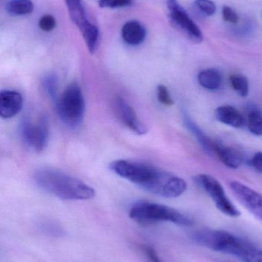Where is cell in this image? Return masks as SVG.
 Returning <instances> with one entry per match:
<instances>
[{"label": "cell", "instance_id": "f1b7e54d", "mask_svg": "<svg viewBox=\"0 0 262 262\" xmlns=\"http://www.w3.org/2000/svg\"><path fill=\"white\" fill-rule=\"evenodd\" d=\"M251 165L257 172L262 173V152L255 154L251 160Z\"/></svg>", "mask_w": 262, "mask_h": 262}, {"label": "cell", "instance_id": "7a4b0ae2", "mask_svg": "<svg viewBox=\"0 0 262 262\" xmlns=\"http://www.w3.org/2000/svg\"><path fill=\"white\" fill-rule=\"evenodd\" d=\"M191 239L215 252L236 257L243 262H262V249L252 242L226 231L201 229L191 233Z\"/></svg>", "mask_w": 262, "mask_h": 262}, {"label": "cell", "instance_id": "8fae6325", "mask_svg": "<svg viewBox=\"0 0 262 262\" xmlns=\"http://www.w3.org/2000/svg\"><path fill=\"white\" fill-rule=\"evenodd\" d=\"M23 95L13 90H3L0 93V116L3 119L13 118L21 112Z\"/></svg>", "mask_w": 262, "mask_h": 262}, {"label": "cell", "instance_id": "cb8c5ba5", "mask_svg": "<svg viewBox=\"0 0 262 262\" xmlns=\"http://www.w3.org/2000/svg\"><path fill=\"white\" fill-rule=\"evenodd\" d=\"M196 7L208 16H212L216 12V6L212 0H195Z\"/></svg>", "mask_w": 262, "mask_h": 262}, {"label": "cell", "instance_id": "603a6c76", "mask_svg": "<svg viewBox=\"0 0 262 262\" xmlns=\"http://www.w3.org/2000/svg\"><path fill=\"white\" fill-rule=\"evenodd\" d=\"M156 96L158 101L163 105L167 106V107L173 105L174 101L171 97L170 92L168 88L163 84H159L157 87Z\"/></svg>", "mask_w": 262, "mask_h": 262}, {"label": "cell", "instance_id": "6da1fadb", "mask_svg": "<svg viewBox=\"0 0 262 262\" xmlns=\"http://www.w3.org/2000/svg\"><path fill=\"white\" fill-rule=\"evenodd\" d=\"M109 168L118 177L164 198L181 196L187 189L183 179L149 163L118 160L112 161Z\"/></svg>", "mask_w": 262, "mask_h": 262}, {"label": "cell", "instance_id": "5b68a950", "mask_svg": "<svg viewBox=\"0 0 262 262\" xmlns=\"http://www.w3.org/2000/svg\"><path fill=\"white\" fill-rule=\"evenodd\" d=\"M57 115L62 122L76 128L83 122L86 112L84 95L78 83L72 82L63 91L55 101Z\"/></svg>", "mask_w": 262, "mask_h": 262}, {"label": "cell", "instance_id": "d6986e66", "mask_svg": "<svg viewBox=\"0 0 262 262\" xmlns=\"http://www.w3.org/2000/svg\"><path fill=\"white\" fill-rule=\"evenodd\" d=\"M6 10L13 16L29 15L33 12L34 4L32 0H9L6 3Z\"/></svg>", "mask_w": 262, "mask_h": 262}, {"label": "cell", "instance_id": "4316f807", "mask_svg": "<svg viewBox=\"0 0 262 262\" xmlns=\"http://www.w3.org/2000/svg\"><path fill=\"white\" fill-rule=\"evenodd\" d=\"M141 250L148 262H162L158 253L152 246L149 245H143Z\"/></svg>", "mask_w": 262, "mask_h": 262}, {"label": "cell", "instance_id": "ac0fdd59", "mask_svg": "<svg viewBox=\"0 0 262 262\" xmlns=\"http://www.w3.org/2000/svg\"><path fill=\"white\" fill-rule=\"evenodd\" d=\"M65 2L68 8L69 16L77 27L79 28L88 21L86 9L82 0H65Z\"/></svg>", "mask_w": 262, "mask_h": 262}, {"label": "cell", "instance_id": "9c48e42d", "mask_svg": "<svg viewBox=\"0 0 262 262\" xmlns=\"http://www.w3.org/2000/svg\"><path fill=\"white\" fill-rule=\"evenodd\" d=\"M235 196L240 203L260 221H262V194L238 181L229 183Z\"/></svg>", "mask_w": 262, "mask_h": 262}, {"label": "cell", "instance_id": "52a82bcc", "mask_svg": "<svg viewBox=\"0 0 262 262\" xmlns=\"http://www.w3.org/2000/svg\"><path fill=\"white\" fill-rule=\"evenodd\" d=\"M194 180L198 186L206 191L221 213L234 218L241 215L240 211L229 200L223 185L215 177L207 174H199L195 177Z\"/></svg>", "mask_w": 262, "mask_h": 262}, {"label": "cell", "instance_id": "484cf974", "mask_svg": "<svg viewBox=\"0 0 262 262\" xmlns=\"http://www.w3.org/2000/svg\"><path fill=\"white\" fill-rule=\"evenodd\" d=\"M55 26H56V21L51 15H43L38 21V26L43 32H52L55 29Z\"/></svg>", "mask_w": 262, "mask_h": 262}, {"label": "cell", "instance_id": "4dcf8cb0", "mask_svg": "<svg viewBox=\"0 0 262 262\" xmlns=\"http://www.w3.org/2000/svg\"><path fill=\"white\" fill-rule=\"evenodd\" d=\"M218 262H230V261H219Z\"/></svg>", "mask_w": 262, "mask_h": 262}, {"label": "cell", "instance_id": "3957f363", "mask_svg": "<svg viewBox=\"0 0 262 262\" xmlns=\"http://www.w3.org/2000/svg\"><path fill=\"white\" fill-rule=\"evenodd\" d=\"M34 180L38 187L58 198L66 200H88L95 191L81 180L54 169L37 171Z\"/></svg>", "mask_w": 262, "mask_h": 262}, {"label": "cell", "instance_id": "8992f818", "mask_svg": "<svg viewBox=\"0 0 262 262\" xmlns=\"http://www.w3.org/2000/svg\"><path fill=\"white\" fill-rule=\"evenodd\" d=\"M19 134L25 144L35 152H42L46 149L49 142V123L44 116L33 120L26 116L22 120Z\"/></svg>", "mask_w": 262, "mask_h": 262}, {"label": "cell", "instance_id": "7c38bea8", "mask_svg": "<svg viewBox=\"0 0 262 262\" xmlns=\"http://www.w3.org/2000/svg\"><path fill=\"white\" fill-rule=\"evenodd\" d=\"M215 115L221 124L234 128H241L246 124V120L243 114L232 106H220L215 110Z\"/></svg>", "mask_w": 262, "mask_h": 262}, {"label": "cell", "instance_id": "9a60e30c", "mask_svg": "<svg viewBox=\"0 0 262 262\" xmlns=\"http://www.w3.org/2000/svg\"><path fill=\"white\" fill-rule=\"evenodd\" d=\"M183 121L186 128L190 131L191 134L195 137L201 147L205 151L209 154H215V146L216 141L212 140L210 137L206 135L204 132L193 121L192 118L184 112L183 114Z\"/></svg>", "mask_w": 262, "mask_h": 262}, {"label": "cell", "instance_id": "7402d4cb", "mask_svg": "<svg viewBox=\"0 0 262 262\" xmlns=\"http://www.w3.org/2000/svg\"><path fill=\"white\" fill-rule=\"evenodd\" d=\"M230 84L233 90L241 97H247L249 93V80L244 75H231Z\"/></svg>", "mask_w": 262, "mask_h": 262}, {"label": "cell", "instance_id": "d4e9b609", "mask_svg": "<svg viewBox=\"0 0 262 262\" xmlns=\"http://www.w3.org/2000/svg\"><path fill=\"white\" fill-rule=\"evenodd\" d=\"M99 6L109 9L127 7L131 6L132 0H99Z\"/></svg>", "mask_w": 262, "mask_h": 262}, {"label": "cell", "instance_id": "4fadbf2b", "mask_svg": "<svg viewBox=\"0 0 262 262\" xmlns=\"http://www.w3.org/2000/svg\"><path fill=\"white\" fill-rule=\"evenodd\" d=\"M122 37L123 41L129 46H138L146 39V28L135 20L127 21L122 29Z\"/></svg>", "mask_w": 262, "mask_h": 262}, {"label": "cell", "instance_id": "44dd1931", "mask_svg": "<svg viewBox=\"0 0 262 262\" xmlns=\"http://www.w3.org/2000/svg\"><path fill=\"white\" fill-rule=\"evenodd\" d=\"M42 86L46 95L55 102L58 98V80L56 75L54 74H49L46 75L42 80Z\"/></svg>", "mask_w": 262, "mask_h": 262}, {"label": "cell", "instance_id": "2e32d148", "mask_svg": "<svg viewBox=\"0 0 262 262\" xmlns=\"http://www.w3.org/2000/svg\"><path fill=\"white\" fill-rule=\"evenodd\" d=\"M198 81L204 89L209 91H216L221 88L223 76L218 69H205L198 73Z\"/></svg>", "mask_w": 262, "mask_h": 262}, {"label": "cell", "instance_id": "30bf717a", "mask_svg": "<svg viewBox=\"0 0 262 262\" xmlns=\"http://www.w3.org/2000/svg\"><path fill=\"white\" fill-rule=\"evenodd\" d=\"M114 110L122 124L138 135H144L147 128L140 121L133 107L122 97L118 96L114 100Z\"/></svg>", "mask_w": 262, "mask_h": 262}, {"label": "cell", "instance_id": "ba28073f", "mask_svg": "<svg viewBox=\"0 0 262 262\" xmlns=\"http://www.w3.org/2000/svg\"><path fill=\"white\" fill-rule=\"evenodd\" d=\"M169 12V18L172 24L186 34L195 43L203 41V34L196 23L192 19L184 8L177 0H165Z\"/></svg>", "mask_w": 262, "mask_h": 262}, {"label": "cell", "instance_id": "5bb4252c", "mask_svg": "<svg viewBox=\"0 0 262 262\" xmlns=\"http://www.w3.org/2000/svg\"><path fill=\"white\" fill-rule=\"evenodd\" d=\"M215 154L223 164L231 169H238L244 161L243 154L239 151L218 141L215 143Z\"/></svg>", "mask_w": 262, "mask_h": 262}, {"label": "cell", "instance_id": "277c9868", "mask_svg": "<svg viewBox=\"0 0 262 262\" xmlns=\"http://www.w3.org/2000/svg\"><path fill=\"white\" fill-rule=\"evenodd\" d=\"M129 217L142 226L158 223H171L181 226L194 224L192 218L166 205L149 201H140L131 207Z\"/></svg>", "mask_w": 262, "mask_h": 262}, {"label": "cell", "instance_id": "83f0119b", "mask_svg": "<svg viewBox=\"0 0 262 262\" xmlns=\"http://www.w3.org/2000/svg\"><path fill=\"white\" fill-rule=\"evenodd\" d=\"M221 13H223V19L227 23L236 24L239 21V17H238V14L232 8L229 7V6H223Z\"/></svg>", "mask_w": 262, "mask_h": 262}, {"label": "cell", "instance_id": "e0dca14e", "mask_svg": "<svg viewBox=\"0 0 262 262\" xmlns=\"http://www.w3.org/2000/svg\"><path fill=\"white\" fill-rule=\"evenodd\" d=\"M78 29L83 35L88 50L93 55L96 52L99 41V30L98 27L88 20Z\"/></svg>", "mask_w": 262, "mask_h": 262}, {"label": "cell", "instance_id": "f546056e", "mask_svg": "<svg viewBox=\"0 0 262 262\" xmlns=\"http://www.w3.org/2000/svg\"><path fill=\"white\" fill-rule=\"evenodd\" d=\"M42 228H43V230H44L45 232H47V233L54 234V235H56L57 233H61L62 230L61 229H58V228L55 227V226H52L51 224H46L43 225L42 226Z\"/></svg>", "mask_w": 262, "mask_h": 262}, {"label": "cell", "instance_id": "ffe728a7", "mask_svg": "<svg viewBox=\"0 0 262 262\" xmlns=\"http://www.w3.org/2000/svg\"><path fill=\"white\" fill-rule=\"evenodd\" d=\"M248 129L253 135L262 136V113L258 109H251L246 120Z\"/></svg>", "mask_w": 262, "mask_h": 262}]
</instances>
